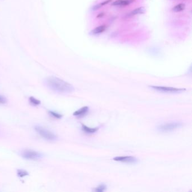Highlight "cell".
Listing matches in <instances>:
<instances>
[{"instance_id":"ba28073f","label":"cell","mask_w":192,"mask_h":192,"mask_svg":"<svg viewBox=\"0 0 192 192\" xmlns=\"http://www.w3.org/2000/svg\"><path fill=\"white\" fill-rule=\"evenodd\" d=\"M134 2V0H117L114 1L112 5L115 6H126Z\"/></svg>"},{"instance_id":"e0dca14e","label":"cell","mask_w":192,"mask_h":192,"mask_svg":"<svg viewBox=\"0 0 192 192\" xmlns=\"http://www.w3.org/2000/svg\"><path fill=\"white\" fill-rule=\"evenodd\" d=\"M49 114L51 116H52V117L55 118H57V119H61V118H62V117H63V115H61V114L58 113L56 112H53V111H49Z\"/></svg>"},{"instance_id":"52a82bcc","label":"cell","mask_w":192,"mask_h":192,"mask_svg":"<svg viewBox=\"0 0 192 192\" xmlns=\"http://www.w3.org/2000/svg\"><path fill=\"white\" fill-rule=\"evenodd\" d=\"M88 110H89V108L87 106H83L79 110L75 111L73 113V115H74L76 117H82L86 114L87 112H88Z\"/></svg>"},{"instance_id":"7c38bea8","label":"cell","mask_w":192,"mask_h":192,"mask_svg":"<svg viewBox=\"0 0 192 192\" xmlns=\"http://www.w3.org/2000/svg\"><path fill=\"white\" fill-rule=\"evenodd\" d=\"M185 9V5L184 3H179L173 8V11L176 13H178L183 11Z\"/></svg>"},{"instance_id":"9a60e30c","label":"cell","mask_w":192,"mask_h":192,"mask_svg":"<svg viewBox=\"0 0 192 192\" xmlns=\"http://www.w3.org/2000/svg\"><path fill=\"white\" fill-rule=\"evenodd\" d=\"M17 176L19 177H24L28 175V173L26 171V170H22V169H19L17 170Z\"/></svg>"},{"instance_id":"30bf717a","label":"cell","mask_w":192,"mask_h":192,"mask_svg":"<svg viewBox=\"0 0 192 192\" xmlns=\"http://www.w3.org/2000/svg\"><path fill=\"white\" fill-rule=\"evenodd\" d=\"M106 26L105 25H102L100 26H97L95 28H94L93 30L91 31V33L93 35H97L103 33L104 32L105 30L106 29Z\"/></svg>"},{"instance_id":"6da1fadb","label":"cell","mask_w":192,"mask_h":192,"mask_svg":"<svg viewBox=\"0 0 192 192\" xmlns=\"http://www.w3.org/2000/svg\"><path fill=\"white\" fill-rule=\"evenodd\" d=\"M44 84L49 89L59 94H69L74 90V88L71 84L54 76L45 79Z\"/></svg>"},{"instance_id":"277c9868","label":"cell","mask_w":192,"mask_h":192,"mask_svg":"<svg viewBox=\"0 0 192 192\" xmlns=\"http://www.w3.org/2000/svg\"><path fill=\"white\" fill-rule=\"evenodd\" d=\"M21 156L24 159L29 160H37L42 157L41 153L31 149L24 150L22 152Z\"/></svg>"},{"instance_id":"5bb4252c","label":"cell","mask_w":192,"mask_h":192,"mask_svg":"<svg viewBox=\"0 0 192 192\" xmlns=\"http://www.w3.org/2000/svg\"><path fill=\"white\" fill-rule=\"evenodd\" d=\"M29 103L34 106H37L41 104V101L35 99L33 96H31L29 98Z\"/></svg>"},{"instance_id":"7a4b0ae2","label":"cell","mask_w":192,"mask_h":192,"mask_svg":"<svg viewBox=\"0 0 192 192\" xmlns=\"http://www.w3.org/2000/svg\"><path fill=\"white\" fill-rule=\"evenodd\" d=\"M35 130L36 132L45 139L54 141L57 139V136L53 132L48 130L45 129L44 127L40 126H35Z\"/></svg>"},{"instance_id":"4fadbf2b","label":"cell","mask_w":192,"mask_h":192,"mask_svg":"<svg viewBox=\"0 0 192 192\" xmlns=\"http://www.w3.org/2000/svg\"><path fill=\"white\" fill-rule=\"evenodd\" d=\"M111 1V0H106V1H105L104 2H101L99 4H97L96 5H95L93 8V10H96L97 9H99L100 8H101L102 7L104 6L105 5H106L108 3H109Z\"/></svg>"},{"instance_id":"2e32d148","label":"cell","mask_w":192,"mask_h":192,"mask_svg":"<svg viewBox=\"0 0 192 192\" xmlns=\"http://www.w3.org/2000/svg\"><path fill=\"white\" fill-rule=\"evenodd\" d=\"M106 185H104V184H100V185H99L97 187L95 188V189H94V191L95 192H102L104 191L106 189Z\"/></svg>"},{"instance_id":"ac0fdd59","label":"cell","mask_w":192,"mask_h":192,"mask_svg":"<svg viewBox=\"0 0 192 192\" xmlns=\"http://www.w3.org/2000/svg\"><path fill=\"white\" fill-rule=\"evenodd\" d=\"M7 102H8L7 99L5 96L0 95V104H6Z\"/></svg>"},{"instance_id":"5b68a950","label":"cell","mask_w":192,"mask_h":192,"mask_svg":"<svg viewBox=\"0 0 192 192\" xmlns=\"http://www.w3.org/2000/svg\"><path fill=\"white\" fill-rule=\"evenodd\" d=\"M150 87L154 90H156L158 91L163 92V93H180L184 90L185 88H179L171 87H165V86H150Z\"/></svg>"},{"instance_id":"8fae6325","label":"cell","mask_w":192,"mask_h":192,"mask_svg":"<svg viewBox=\"0 0 192 192\" xmlns=\"http://www.w3.org/2000/svg\"><path fill=\"white\" fill-rule=\"evenodd\" d=\"M99 127H95V128H90L86 126V125L82 124V130L84 131L86 133L88 134H93L99 130Z\"/></svg>"},{"instance_id":"3957f363","label":"cell","mask_w":192,"mask_h":192,"mask_svg":"<svg viewBox=\"0 0 192 192\" xmlns=\"http://www.w3.org/2000/svg\"><path fill=\"white\" fill-rule=\"evenodd\" d=\"M182 125L183 123L181 122H171L159 125L157 127V129L158 131L162 132H167L180 128Z\"/></svg>"},{"instance_id":"8992f818","label":"cell","mask_w":192,"mask_h":192,"mask_svg":"<svg viewBox=\"0 0 192 192\" xmlns=\"http://www.w3.org/2000/svg\"><path fill=\"white\" fill-rule=\"evenodd\" d=\"M113 160L117 162H122L128 163H135L138 162V159L132 156H122L113 158Z\"/></svg>"},{"instance_id":"9c48e42d","label":"cell","mask_w":192,"mask_h":192,"mask_svg":"<svg viewBox=\"0 0 192 192\" xmlns=\"http://www.w3.org/2000/svg\"><path fill=\"white\" fill-rule=\"evenodd\" d=\"M145 11V9L144 7H140L138 8L133 10L129 14L128 16L132 17V16H135V15H136L138 14H141L144 13Z\"/></svg>"}]
</instances>
